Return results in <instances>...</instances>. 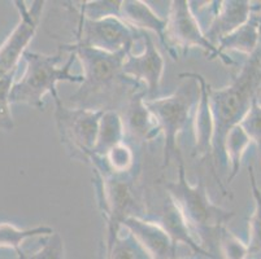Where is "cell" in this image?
<instances>
[{"label": "cell", "instance_id": "15", "mask_svg": "<svg viewBox=\"0 0 261 259\" xmlns=\"http://www.w3.org/2000/svg\"><path fill=\"white\" fill-rule=\"evenodd\" d=\"M250 18L217 44V49L225 54L236 51L251 56L261 43V3H255Z\"/></svg>", "mask_w": 261, "mask_h": 259}, {"label": "cell", "instance_id": "4", "mask_svg": "<svg viewBox=\"0 0 261 259\" xmlns=\"http://www.w3.org/2000/svg\"><path fill=\"white\" fill-rule=\"evenodd\" d=\"M26 61V69L20 80L13 83L11 90V104H26L35 109L44 108V96L49 94L55 104L60 103L58 94V83H82V74H72L75 56L69 53L65 65L58 66L63 59V52L56 54H44L26 49L22 54Z\"/></svg>", "mask_w": 261, "mask_h": 259}, {"label": "cell", "instance_id": "16", "mask_svg": "<svg viewBox=\"0 0 261 259\" xmlns=\"http://www.w3.org/2000/svg\"><path fill=\"white\" fill-rule=\"evenodd\" d=\"M118 17L138 32H152L163 43L167 20L141 0H122Z\"/></svg>", "mask_w": 261, "mask_h": 259}, {"label": "cell", "instance_id": "10", "mask_svg": "<svg viewBox=\"0 0 261 259\" xmlns=\"http://www.w3.org/2000/svg\"><path fill=\"white\" fill-rule=\"evenodd\" d=\"M141 33L143 51L138 54L129 52L123 60L122 71L125 75L143 84L147 91V100H152L156 99L160 91L165 61L151 37L146 32Z\"/></svg>", "mask_w": 261, "mask_h": 259}, {"label": "cell", "instance_id": "22", "mask_svg": "<svg viewBox=\"0 0 261 259\" xmlns=\"http://www.w3.org/2000/svg\"><path fill=\"white\" fill-rule=\"evenodd\" d=\"M127 232V231H126ZM104 259H151L137 240L127 232L125 236H118L112 249Z\"/></svg>", "mask_w": 261, "mask_h": 259}, {"label": "cell", "instance_id": "19", "mask_svg": "<svg viewBox=\"0 0 261 259\" xmlns=\"http://www.w3.org/2000/svg\"><path fill=\"white\" fill-rule=\"evenodd\" d=\"M251 142L252 141L250 140V137L247 136L244 130L239 125L234 126L226 134L224 141V152L225 157H226L227 166L230 163V168H231L226 179L227 184H230L232 179L238 175L239 170H241V162L242 158H243V154L247 151V148L250 147Z\"/></svg>", "mask_w": 261, "mask_h": 259}, {"label": "cell", "instance_id": "11", "mask_svg": "<svg viewBox=\"0 0 261 259\" xmlns=\"http://www.w3.org/2000/svg\"><path fill=\"white\" fill-rule=\"evenodd\" d=\"M122 227L141 244L151 259H177V246L163 225L138 215H129Z\"/></svg>", "mask_w": 261, "mask_h": 259}, {"label": "cell", "instance_id": "13", "mask_svg": "<svg viewBox=\"0 0 261 259\" xmlns=\"http://www.w3.org/2000/svg\"><path fill=\"white\" fill-rule=\"evenodd\" d=\"M147 91H139L130 99L126 108L121 113L123 123H125V131L129 132L133 137L139 141H152L155 137L161 135L156 118L149 111L146 105Z\"/></svg>", "mask_w": 261, "mask_h": 259}, {"label": "cell", "instance_id": "23", "mask_svg": "<svg viewBox=\"0 0 261 259\" xmlns=\"http://www.w3.org/2000/svg\"><path fill=\"white\" fill-rule=\"evenodd\" d=\"M16 71H12L8 75L0 79V130L12 131L15 127L13 117L11 111V90L15 83Z\"/></svg>", "mask_w": 261, "mask_h": 259}, {"label": "cell", "instance_id": "24", "mask_svg": "<svg viewBox=\"0 0 261 259\" xmlns=\"http://www.w3.org/2000/svg\"><path fill=\"white\" fill-rule=\"evenodd\" d=\"M220 256L221 259H247L248 250L247 244L239 240L226 225L220 235Z\"/></svg>", "mask_w": 261, "mask_h": 259}, {"label": "cell", "instance_id": "9", "mask_svg": "<svg viewBox=\"0 0 261 259\" xmlns=\"http://www.w3.org/2000/svg\"><path fill=\"white\" fill-rule=\"evenodd\" d=\"M13 4L17 9L20 20L0 46V79L17 70L18 61L37 33L46 3L43 0H34L28 7L22 0H16Z\"/></svg>", "mask_w": 261, "mask_h": 259}, {"label": "cell", "instance_id": "21", "mask_svg": "<svg viewBox=\"0 0 261 259\" xmlns=\"http://www.w3.org/2000/svg\"><path fill=\"white\" fill-rule=\"evenodd\" d=\"M54 234V228L48 225H38L33 228L15 227L11 223H0V248L21 249L22 242L37 236H49Z\"/></svg>", "mask_w": 261, "mask_h": 259}, {"label": "cell", "instance_id": "14", "mask_svg": "<svg viewBox=\"0 0 261 259\" xmlns=\"http://www.w3.org/2000/svg\"><path fill=\"white\" fill-rule=\"evenodd\" d=\"M200 84V99L194 111V135H195V152L194 156L199 158H207L212 156L213 140V120L208 100V82L198 73H191Z\"/></svg>", "mask_w": 261, "mask_h": 259}, {"label": "cell", "instance_id": "12", "mask_svg": "<svg viewBox=\"0 0 261 259\" xmlns=\"http://www.w3.org/2000/svg\"><path fill=\"white\" fill-rule=\"evenodd\" d=\"M213 18L208 27L204 30V35L211 44H217L241 27L251 16L253 3L247 0H226V2H213Z\"/></svg>", "mask_w": 261, "mask_h": 259}, {"label": "cell", "instance_id": "8", "mask_svg": "<svg viewBox=\"0 0 261 259\" xmlns=\"http://www.w3.org/2000/svg\"><path fill=\"white\" fill-rule=\"evenodd\" d=\"M75 42L107 53L133 51V47L141 40L142 33L130 27L117 16L90 20L78 13Z\"/></svg>", "mask_w": 261, "mask_h": 259}, {"label": "cell", "instance_id": "25", "mask_svg": "<svg viewBox=\"0 0 261 259\" xmlns=\"http://www.w3.org/2000/svg\"><path fill=\"white\" fill-rule=\"evenodd\" d=\"M121 2L115 0H99V2H85L78 7V13L84 14L90 20H99V18L117 16L120 14Z\"/></svg>", "mask_w": 261, "mask_h": 259}, {"label": "cell", "instance_id": "6", "mask_svg": "<svg viewBox=\"0 0 261 259\" xmlns=\"http://www.w3.org/2000/svg\"><path fill=\"white\" fill-rule=\"evenodd\" d=\"M167 26L164 30L163 44L173 60L178 56H186L191 48L203 49L211 59H218L225 65H234V61L222 54L217 47L211 44L204 35L203 27L191 8V2L173 0L170 2L167 16Z\"/></svg>", "mask_w": 261, "mask_h": 259}, {"label": "cell", "instance_id": "29", "mask_svg": "<svg viewBox=\"0 0 261 259\" xmlns=\"http://www.w3.org/2000/svg\"><path fill=\"white\" fill-rule=\"evenodd\" d=\"M184 259H186V258H184Z\"/></svg>", "mask_w": 261, "mask_h": 259}, {"label": "cell", "instance_id": "7", "mask_svg": "<svg viewBox=\"0 0 261 259\" xmlns=\"http://www.w3.org/2000/svg\"><path fill=\"white\" fill-rule=\"evenodd\" d=\"M103 110L73 108L63 101L55 104V120L61 144L70 152L73 160L89 163L96 144L99 122Z\"/></svg>", "mask_w": 261, "mask_h": 259}, {"label": "cell", "instance_id": "2", "mask_svg": "<svg viewBox=\"0 0 261 259\" xmlns=\"http://www.w3.org/2000/svg\"><path fill=\"white\" fill-rule=\"evenodd\" d=\"M208 100L213 120L212 158L217 167H227L224 141L229 130L239 125L261 92V43L248 56L241 71L224 89L208 84Z\"/></svg>", "mask_w": 261, "mask_h": 259}, {"label": "cell", "instance_id": "26", "mask_svg": "<svg viewBox=\"0 0 261 259\" xmlns=\"http://www.w3.org/2000/svg\"><path fill=\"white\" fill-rule=\"evenodd\" d=\"M239 126L243 128L251 141L257 146L258 153L261 156V104L258 103V99L253 101L250 110L244 116Z\"/></svg>", "mask_w": 261, "mask_h": 259}, {"label": "cell", "instance_id": "3", "mask_svg": "<svg viewBox=\"0 0 261 259\" xmlns=\"http://www.w3.org/2000/svg\"><path fill=\"white\" fill-rule=\"evenodd\" d=\"M175 157L178 160V179L165 184L167 194L182 214L190 232L194 239L199 240L201 248L212 259H221L220 235L225 224L236 214L213 203L203 180L190 184L181 151L177 152Z\"/></svg>", "mask_w": 261, "mask_h": 259}, {"label": "cell", "instance_id": "1", "mask_svg": "<svg viewBox=\"0 0 261 259\" xmlns=\"http://www.w3.org/2000/svg\"><path fill=\"white\" fill-rule=\"evenodd\" d=\"M59 51L74 54L84 70V82L69 99L73 108L115 110L121 114L135 94L146 90L143 84L123 74V60L133 51L107 53L78 42L61 44Z\"/></svg>", "mask_w": 261, "mask_h": 259}, {"label": "cell", "instance_id": "17", "mask_svg": "<svg viewBox=\"0 0 261 259\" xmlns=\"http://www.w3.org/2000/svg\"><path fill=\"white\" fill-rule=\"evenodd\" d=\"M163 228L168 232V235L172 239L173 244L175 246L178 244H185L186 246H189L192 251L195 254H203V255L208 256L210 259L211 255L204 250L200 245L198 244L194 236L190 232L189 227H187L186 222H185L182 214L179 213L178 208L175 206V204L173 203L172 198L167 194V199L164 203L163 211H161V220L160 222Z\"/></svg>", "mask_w": 261, "mask_h": 259}, {"label": "cell", "instance_id": "27", "mask_svg": "<svg viewBox=\"0 0 261 259\" xmlns=\"http://www.w3.org/2000/svg\"><path fill=\"white\" fill-rule=\"evenodd\" d=\"M26 259H65V246H64L63 237L58 232H54L47 236L39 250L29 256L26 255Z\"/></svg>", "mask_w": 261, "mask_h": 259}, {"label": "cell", "instance_id": "28", "mask_svg": "<svg viewBox=\"0 0 261 259\" xmlns=\"http://www.w3.org/2000/svg\"><path fill=\"white\" fill-rule=\"evenodd\" d=\"M16 254H17V259H26V254L23 253L21 249H17V250H16Z\"/></svg>", "mask_w": 261, "mask_h": 259}, {"label": "cell", "instance_id": "5", "mask_svg": "<svg viewBox=\"0 0 261 259\" xmlns=\"http://www.w3.org/2000/svg\"><path fill=\"white\" fill-rule=\"evenodd\" d=\"M181 84L172 95L165 97L146 99V105L156 118L160 132L164 137L163 166L170 165L172 157L177 154V139L187 128L192 113L200 99V84L191 73H181Z\"/></svg>", "mask_w": 261, "mask_h": 259}, {"label": "cell", "instance_id": "20", "mask_svg": "<svg viewBox=\"0 0 261 259\" xmlns=\"http://www.w3.org/2000/svg\"><path fill=\"white\" fill-rule=\"evenodd\" d=\"M248 177H250L251 189H252L253 199H255V209H253L250 223H248L250 236H248V242H247V250H248L247 259H253L261 255V191L256 183L257 180H256L252 165L248 166Z\"/></svg>", "mask_w": 261, "mask_h": 259}, {"label": "cell", "instance_id": "18", "mask_svg": "<svg viewBox=\"0 0 261 259\" xmlns=\"http://www.w3.org/2000/svg\"><path fill=\"white\" fill-rule=\"evenodd\" d=\"M125 136L126 131H125L122 116L115 110L103 111L99 122L96 144L92 154L103 158L111 149L117 147L121 142H125Z\"/></svg>", "mask_w": 261, "mask_h": 259}]
</instances>
